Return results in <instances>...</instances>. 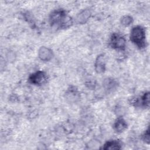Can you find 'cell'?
<instances>
[{
    "label": "cell",
    "instance_id": "obj_1",
    "mask_svg": "<svg viewBox=\"0 0 150 150\" xmlns=\"http://www.w3.org/2000/svg\"><path fill=\"white\" fill-rule=\"evenodd\" d=\"M49 22L52 26L57 25L61 28H68L72 23L71 18L67 16L63 9H57L52 12L49 17Z\"/></svg>",
    "mask_w": 150,
    "mask_h": 150
},
{
    "label": "cell",
    "instance_id": "obj_2",
    "mask_svg": "<svg viewBox=\"0 0 150 150\" xmlns=\"http://www.w3.org/2000/svg\"><path fill=\"white\" fill-rule=\"evenodd\" d=\"M145 30L141 26H134L131 30L130 39L131 42L139 49L146 46Z\"/></svg>",
    "mask_w": 150,
    "mask_h": 150
},
{
    "label": "cell",
    "instance_id": "obj_3",
    "mask_svg": "<svg viewBox=\"0 0 150 150\" xmlns=\"http://www.w3.org/2000/svg\"><path fill=\"white\" fill-rule=\"evenodd\" d=\"M110 45L114 49L124 50L126 46V40L125 38L120 33H114L110 38Z\"/></svg>",
    "mask_w": 150,
    "mask_h": 150
},
{
    "label": "cell",
    "instance_id": "obj_4",
    "mask_svg": "<svg viewBox=\"0 0 150 150\" xmlns=\"http://www.w3.org/2000/svg\"><path fill=\"white\" fill-rule=\"evenodd\" d=\"M47 77L45 72L39 70L31 74L28 79L29 81L36 86H42L46 83Z\"/></svg>",
    "mask_w": 150,
    "mask_h": 150
},
{
    "label": "cell",
    "instance_id": "obj_5",
    "mask_svg": "<svg viewBox=\"0 0 150 150\" xmlns=\"http://www.w3.org/2000/svg\"><path fill=\"white\" fill-rule=\"evenodd\" d=\"M38 56L40 60L43 61H49L53 57L52 50L45 46H42L38 51Z\"/></svg>",
    "mask_w": 150,
    "mask_h": 150
},
{
    "label": "cell",
    "instance_id": "obj_6",
    "mask_svg": "<svg viewBox=\"0 0 150 150\" xmlns=\"http://www.w3.org/2000/svg\"><path fill=\"white\" fill-rule=\"evenodd\" d=\"M95 70L97 73H103L105 70V61L104 54H101L97 56L95 62Z\"/></svg>",
    "mask_w": 150,
    "mask_h": 150
},
{
    "label": "cell",
    "instance_id": "obj_7",
    "mask_svg": "<svg viewBox=\"0 0 150 150\" xmlns=\"http://www.w3.org/2000/svg\"><path fill=\"white\" fill-rule=\"evenodd\" d=\"M91 15V12L90 9H84L79 14L77 15L76 18V21L77 23H80V24L85 23L90 18Z\"/></svg>",
    "mask_w": 150,
    "mask_h": 150
},
{
    "label": "cell",
    "instance_id": "obj_8",
    "mask_svg": "<svg viewBox=\"0 0 150 150\" xmlns=\"http://www.w3.org/2000/svg\"><path fill=\"white\" fill-rule=\"evenodd\" d=\"M127 127V124L125 121L121 118H117L113 125L114 129L115 132L118 133H121L123 132Z\"/></svg>",
    "mask_w": 150,
    "mask_h": 150
},
{
    "label": "cell",
    "instance_id": "obj_9",
    "mask_svg": "<svg viewBox=\"0 0 150 150\" xmlns=\"http://www.w3.org/2000/svg\"><path fill=\"white\" fill-rule=\"evenodd\" d=\"M134 103L142 107H148L149 105V93L146 92L144 94L143 96L139 98L136 100Z\"/></svg>",
    "mask_w": 150,
    "mask_h": 150
},
{
    "label": "cell",
    "instance_id": "obj_10",
    "mask_svg": "<svg viewBox=\"0 0 150 150\" xmlns=\"http://www.w3.org/2000/svg\"><path fill=\"white\" fill-rule=\"evenodd\" d=\"M103 149H120L121 148V144L117 140H111L105 143L102 148Z\"/></svg>",
    "mask_w": 150,
    "mask_h": 150
},
{
    "label": "cell",
    "instance_id": "obj_11",
    "mask_svg": "<svg viewBox=\"0 0 150 150\" xmlns=\"http://www.w3.org/2000/svg\"><path fill=\"white\" fill-rule=\"evenodd\" d=\"M117 82L111 79H107L104 81V86L107 90H112V89H114L117 86Z\"/></svg>",
    "mask_w": 150,
    "mask_h": 150
},
{
    "label": "cell",
    "instance_id": "obj_12",
    "mask_svg": "<svg viewBox=\"0 0 150 150\" xmlns=\"http://www.w3.org/2000/svg\"><path fill=\"white\" fill-rule=\"evenodd\" d=\"M132 22H133L132 18L129 15H125L123 16L121 20V24L125 26H128L130 25L132 23Z\"/></svg>",
    "mask_w": 150,
    "mask_h": 150
},
{
    "label": "cell",
    "instance_id": "obj_13",
    "mask_svg": "<svg viewBox=\"0 0 150 150\" xmlns=\"http://www.w3.org/2000/svg\"><path fill=\"white\" fill-rule=\"evenodd\" d=\"M143 140L146 142L147 144H149V129H148L144 133V134L143 135Z\"/></svg>",
    "mask_w": 150,
    "mask_h": 150
}]
</instances>
